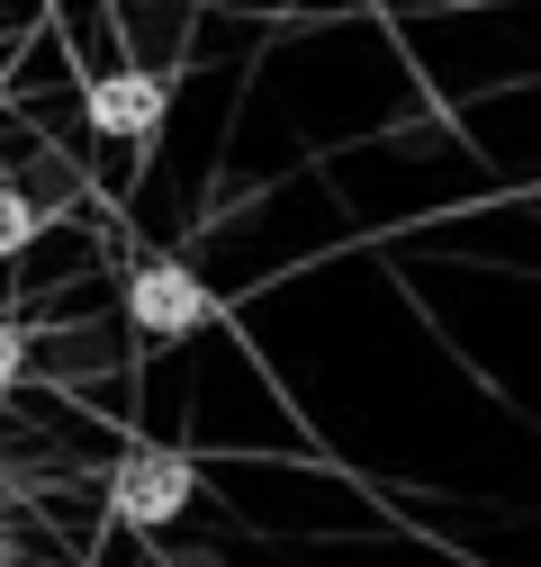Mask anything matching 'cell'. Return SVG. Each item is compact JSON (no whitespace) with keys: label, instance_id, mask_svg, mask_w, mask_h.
Listing matches in <instances>:
<instances>
[{"label":"cell","instance_id":"cell-3","mask_svg":"<svg viewBox=\"0 0 541 567\" xmlns=\"http://www.w3.org/2000/svg\"><path fill=\"white\" fill-rule=\"evenodd\" d=\"M82 109H91L100 135H118V145H145V135L163 126V82H154V73H100Z\"/></svg>","mask_w":541,"mask_h":567},{"label":"cell","instance_id":"cell-4","mask_svg":"<svg viewBox=\"0 0 541 567\" xmlns=\"http://www.w3.org/2000/svg\"><path fill=\"white\" fill-rule=\"evenodd\" d=\"M37 244V198H19V189H0V261H19Z\"/></svg>","mask_w":541,"mask_h":567},{"label":"cell","instance_id":"cell-1","mask_svg":"<svg viewBox=\"0 0 541 567\" xmlns=\"http://www.w3.org/2000/svg\"><path fill=\"white\" fill-rule=\"evenodd\" d=\"M126 316L154 342H190V333L217 324V298H208V279L181 270V261H135L126 270Z\"/></svg>","mask_w":541,"mask_h":567},{"label":"cell","instance_id":"cell-5","mask_svg":"<svg viewBox=\"0 0 541 567\" xmlns=\"http://www.w3.org/2000/svg\"><path fill=\"white\" fill-rule=\"evenodd\" d=\"M19 379H28V333H19L10 316H0V396H10Z\"/></svg>","mask_w":541,"mask_h":567},{"label":"cell","instance_id":"cell-2","mask_svg":"<svg viewBox=\"0 0 541 567\" xmlns=\"http://www.w3.org/2000/svg\"><path fill=\"white\" fill-rule=\"evenodd\" d=\"M190 495H198V468H190L181 451H126L118 477H109V505H118L126 523H145V532L181 523V514H190Z\"/></svg>","mask_w":541,"mask_h":567},{"label":"cell","instance_id":"cell-6","mask_svg":"<svg viewBox=\"0 0 541 567\" xmlns=\"http://www.w3.org/2000/svg\"><path fill=\"white\" fill-rule=\"evenodd\" d=\"M0 514H10V468H0Z\"/></svg>","mask_w":541,"mask_h":567}]
</instances>
